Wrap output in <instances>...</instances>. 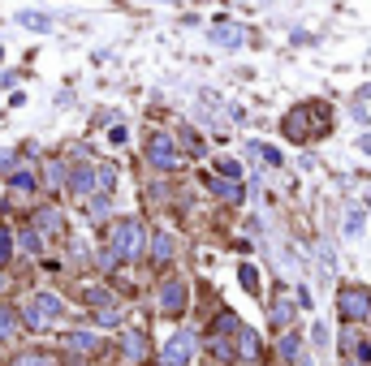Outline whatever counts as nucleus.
Instances as JSON below:
<instances>
[{"label": "nucleus", "mask_w": 371, "mask_h": 366, "mask_svg": "<svg viewBox=\"0 0 371 366\" xmlns=\"http://www.w3.org/2000/svg\"><path fill=\"white\" fill-rule=\"evenodd\" d=\"M104 237H108V263H134V259H143V250H147V229L138 224L134 215L112 220Z\"/></svg>", "instance_id": "f257e3e1"}, {"label": "nucleus", "mask_w": 371, "mask_h": 366, "mask_svg": "<svg viewBox=\"0 0 371 366\" xmlns=\"http://www.w3.org/2000/svg\"><path fill=\"white\" fill-rule=\"evenodd\" d=\"M61 310H65V302L57 298V293H35V302L27 306V314H22V323L27 328H48L52 319H61Z\"/></svg>", "instance_id": "f03ea898"}, {"label": "nucleus", "mask_w": 371, "mask_h": 366, "mask_svg": "<svg viewBox=\"0 0 371 366\" xmlns=\"http://www.w3.org/2000/svg\"><path fill=\"white\" fill-rule=\"evenodd\" d=\"M337 310H341V319H345V323L367 319V314H371V293H367L363 284H345V289L337 293Z\"/></svg>", "instance_id": "7ed1b4c3"}, {"label": "nucleus", "mask_w": 371, "mask_h": 366, "mask_svg": "<svg viewBox=\"0 0 371 366\" xmlns=\"http://www.w3.org/2000/svg\"><path fill=\"white\" fill-rule=\"evenodd\" d=\"M147 160H152L160 173H168V168L177 164V146H173V138L168 134H152V138H147Z\"/></svg>", "instance_id": "20e7f679"}, {"label": "nucleus", "mask_w": 371, "mask_h": 366, "mask_svg": "<svg viewBox=\"0 0 371 366\" xmlns=\"http://www.w3.org/2000/svg\"><path fill=\"white\" fill-rule=\"evenodd\" d=\"M190 353H194V332H177V336H173L168 345H164L160 358H164V366H186Z\"/></svg>", "instance_id": "39448f33"}, {"label": "nucleus", "mask_w": 371, "mask_h": 366, "mask_svg": "<svg viewBox=\"0 0 371 366\" xmlns=\"http://www.w3.org/2000/svg\"><path fill=\"white\" fill-rule=\"evenodd\" d=\"M160 310L173 314V319H177V314H186V284H182V280H164V284H160Z\"/></svg>", "instance_id": "423d86ee"}, {"label": "nucleus", "mask_w": 371, "mask_h": 366, "mask_svg": "<svg viewBox=\"0 0 371 366\" xmlns=\"http://www.w3.org/2000/svg\"><path fill=\"white\" fill-rule=\"evenodd\" d=\"M100 345H104V340L95 336V332H65V349L69 353H95Z\"/></svg>", "instance_id": "0eeeda50"}, {"label": "nucleus", "mask_w": 371, "mask_h": 366, "mask_svg": "<svg viewBox=\"0 0 371 366\" xmlns=\"http://www.w3.org/2000/svg\"><path fill=\"white\" fill-rule=\"evenodd\" d=\"M121 353H126L130 362H143V358H147V336H143V332H126V340H121Z\"/></svg>", "instance_id": "6e6552de"}, {"label": "nucleus", "mask_w": 371, "mask_h": 366, "mask_svg": "<svg viewBox=\"0 0 371 366\" xmlns=\"http://www.w3.org/2000/svg\"><path fill=\"white\" fill-rule=\"evenodd\" d=\"M65 181H69V190L91 194V190H95V168H91V164H87V168H73V173H69Z\"/></svg>", "instance_id": "1a4fd4ad"}, {"label": "nucleus", "mask_w": 371, "mask_h": 366, "mask_svg": "<svg viewBox=\"0 0 371 366\" xmlns=\"http://www.w3.org/2000/svg\"><path fill=\"white\" fill-rule=\"evenodd\" d=\"M168 259H173V237L156 233V237H152V263H156V267H164Z\"/></svg>", "instance_id": "9d476101"}, {"label": "nucleus", "mask_w": 371, "mask_h": 366, "mask_svg": "<svg viewBox=\"0 0 371 366\" xmlns=\"http://www.w3.org/2000/svg\"><path fill=\"white\" fill-rule=\"evenodd\" d=\"M238 340H242V345H238L242 358H246V362H255V358H259V336H255L251 328H238Z\"/></svg>", "instance_id": "9b49d317"}, {"label": "nucleus", "mask_w": 371, "mask_h": 366, "mask_svg": "<svg viewBox=\"0 0 371 366\" xmlns=\"http://www.w3.org/2000/svg\"><path fill=\"white\" fill-rule=\"evenodd\" d=\"M35 224L48 229V233H61V211H57V207H39V211H35Z\"/></svg>", "instance_id": "f8f14e48"}, {"label": "nucleus", "mask_w": 371, "mask_h": 366, "mask_svg": "<svg viewBox=\"0 0 371 366\" xmlns=\"http://www.w3.org/2000/svg\"><path fill=\"white\" fill-rule=\"evenodd\" d=\"M208 185H212L225 203H242V185H238V181H208Z\"/></svg>", "instance_id": "ddd939ff"}, {"label": "nucleus", "mask_w": 371, "mask_h": 366, "mask_svg": "<svg viewBox=\"0 0 371 366\" xmlns=\"http://www.w3.org/2000/svg\"><path fill=\"white\" fill-rule=\"evenodd\" d=\"M17 332V314H13V306H0V340H9Z\"/></svg>", "instance_id": "4468645a"}, {"label": "nucleus", "mask_w": 371, "mask_h": 366, "mask_svg": "<svg viewBox=\"0 0 371 366\" xmlns=\"http://www.w3.org/2000/svg\"><path fill=\"white\" fill-rule=\"evenodd\" d=\"M13 259V233L5 229V224H0V267H5Z\"/></svg>", "instance_id": "2eb2a0df"}, {"label": "nucleus", "mask_w": 371, "mask_h": 366, "mask_svg": "<svg viewBox=\"0 0 371 366\" xmlns=\"http://www.w3.org/2000/svg\"><path fill=\"white\" fill-rule=\"evenodd\" d=\"M22 250H31V254H39V250H43V237H39V229H27V233H22Z\"/></svg>", "instance_id": "dca6fc26"}, {"label": "nucleus", "mask_w": 371, "mask_h": 366, "mask_svg": "<svg viewBox=\"0 0 371 366\" xmlns=\"http://www.w3.org/2000/svg\"><path fill=\"white\" fill-rule=\"evenodd\" d=\"M277 353H281V358H298V336L285 332V336H281V345H277Z\"/></svg>", "instance_id": "f3484780"}, {"label": "nucleus", "mask_w": 371, "mask_h": 366, "mask_svg": "<svg viewBox=\"0 0 371 366\" xmlns=\"http://www.w3.org/2000/svg\"><path fill=\"white\" fill-rule=\"evenodd\" d=\"M13 366H52V358H48V353H22Z\"/></svg>", "instance_id": "a211bd4d"}, {"label": "nucleus", "mask_w": 371, "mask_h": 366, "mask_svg": "<svg viewBox=\"0 0 371 366\" xmlns=\"http://www.w3.org/2000/svg\"><path fill=\"white\" fill-rule=\"evenodd\" d=\"M289 314H293V310H289V302H277V306H272V323L285 328V323H289Z\"/></svg>", "instance_id": "6ab92c4d"}, {"label": "nucleus", "mask_w": 371, "mask_h": 366, "mask_svg": "<svg viewBox=\"0 0 371 366\" xmlns=\"http://www.w3.org/2000/svg\"><path fill=\"white\" fill-rule=\"evenodd\" d=\"M48 181H52V185H61V181H65V164H57V160L48 164Z\"/></svg>", "instance_id": "aec40b11"}, {"label": "nucleus", "mask_w": 371, "mask_h": 366, "mask_svg": "<svg viewBox=\"0 0 371 366\" xmlns=\"http://www.w3.org/2000/svg\"><path fill=\"white\" fill-rule=\"evenodd\" d=\"M242 284H246V289H251V293L259 289V280H255V272H251V267H242Z\"/></svg>", "instance_id": "412c9836"}, {"label": "nucleus", "mask_w": 371, "mask_h": 366, "mask_svg": "<svg viewBox=\"0 0 371 366\" xmlns=\"http://www.w3.org/2000/svg\"><path fill=\"white\" fill-rule=\"evenodd\" d=\"M22 22H27V26H35V31H39V26H48V22H43L39 13H22Z\"/></svg>", "instance_id": "4be33fe9"}, {"label": "nucleus", "mask_w": 371, "mask_h": 366, "mask_svg": "<svg viewBox=\"0 0 371 366\" xmlns=\"http://www.w3.org/2000/svg\"><path fill=\"white\" fill-rule=\"evenodd\" d=\"M298 366H311V358H298Z\"/></svg>", "instance_id": "5701e85b"}]
</instances>
